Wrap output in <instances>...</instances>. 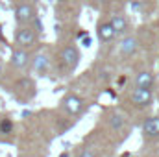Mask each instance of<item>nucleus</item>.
Listing matches in <instances>:
<instances>
[{"instance_id": "nucleus-19", "label": "nucleus", "mask_w": 159, "mask_h": 157, "mask_svg": "<svg viewBox=\"0 0 159 157\" xmlns=\"http://www.w3.org/2000/svg\"><path fill=\"white\" fill-rule=\"evenodd\" d=\"M59 157H69V154H67V152H63V154H61Z\"/></svg>"}, {"instance_id": "nucleus-15", "label": "nucleus", "mask_w": 159, "mask_h": 157, "mask_svg": "<svg viewBox=\"0 0 159 157\" xmlns=\"http://www.w3.org/2000/svg\"><path fill=\"white\" fill-rule=\"evenodd\" d=\"M0 133L11 135L13 133V120L11 118H0Z\"/></svg>"}, {"instance_id": "nucleus-8", "label": "nucleus", "mask_w": 159, "mask_h": 157, "mask_svg": "<svg viewBox=\"0 0 159 157\" xmlns=\"http://www.w3.org/2000/svg\"><path fill=\"white\" fill-rule=\"evenodd\" d=\"M109 22H111L113 32H115L117 37H119V35H126L128 30H129V22H128L126 15H122V13H113L111 19H109Z\"/></svg>"}, {"instance_id": "nucleus-13", "label": "nucleus", "mask_w": 159, "mask_h": 157, "mask_svg": "<svg viewBox=\"0 0 159 157\" xmlns=\"http://www.w3.org/2000/svg\"><path fill=\"white\" fill-rule=\"evenodd\" d=\"M154 81H156V78H154L152 72L143 70V72H139L135 76V87H139V89H152Z\"/></svg>"}, {"instance_id": "nucleus-3", "label": "nucleus", "mask_w": 159, "mask_h": 157, "mask_svg": "<svg viewBox=\"0 0 159 157\" xmlns=\"http://www.w3.org/2000/svg\"><path fill=\"white\" fill-rule=\"evenodd\" d=\"M80 59H81V54L74 44H69V46H63L61 52H59V63L61 67L67 70V72H74L76 67L80 65Z\"/></svg>"}, {"instance_id": "nucleus-18", "label": "nucleus", "mask_w": 159, "mask_h": 157, "mask_svg": "<svg viewBox=\"0 0 159 157\" xmlns=\"http://www.w3.org/2000/svg\"><path fill=\"white\" fill-rule=\"evenodd\" d=\"M96 2H98V4H107L109 0H96Z\"/></svg>"}, {"instance_id": "nucleus-12", "label": "nucleus", "mask_w": 159, "mask_h": 157, "mask_svg": "<svg viewBox=\"0 0 159 157\" xmlns=\"http://www.w3.org/2000/svg\"><path fill=\"white\" fill-rule=\"evenodd\" d=\"M15 89H17V92H24V100H30L34 94H35V83L32 81L30 78H22V79H19L17 81V85H15Z\"/></svg>"}, {"instance_id": "nucleus-4", "label": "nucleus", "mask_w": 159, "mask_h": 157, "mask_svg": "<svg viewBox=\"0 0 159 157\" xmlns=\"http://www.w3.org/2000/svg\"><path fill=\"white\" fill-rule=\"evenodd\" d=\"M129 102L135 107H148L154 102V92H152V89H139V87H135L129 92Z\"/></svg>"}, {"instance_id": "nucleus-2", "label": "nucleus", "mask_w": 159, "mask_h": 157, "mask_svg": "<svg viewBox=\"0 0 159 157\" xmlns=\"http://www.w3.org/2000/svg\"><path fill=\"white\" fill-rule=\"evenodd\" d=\"M13 39H15L17 48L28 50V48H32V46L37 44L39 34H37V30H35L34 26H17V30H15V34H13Z\"/></svg>"}, {"instance_id": "nucleus-5", "label": "nucleus", "mask_w": 159, "mask_h": 157, "mask_svg": "<svg viewBox=\"0 0 159 157\" xmlns=\"http://www.w3.org/2000/svg\"><path fill=\"white\" fill-rule=\"evenodd\" d=\"M61 105H63V109H65L70 117H78L80 113L83 111V107H85V102L80 98L78 94L69 92V94L61 100Z\"/></svg>"}, {"instance_id": "nucleus-7", "label": "nucleus", "mask_w": 159, "mask_h": 157, "mask_svg": "<svg viewBox=\"0 0 159 157\" xmlns=\"http://www.w3.org/2000/svg\"><path fill=\"white\" fill-rule=\"evenodd\" d=\"M32 69L39 74V76H46L48 74V70H50V59H48V56L44 54V52H39V54H35L34 57H32Z\"/></svg>"}, {"instance_id": "nucleus-1", "label": "nucleus", "mask_w": 159, "mask_h": 157, "mask_svg": "<svg viewBox=\"0 0 159 157\" xmlns=\"http://www.w3.org/2000/svg\"><path fill=\"white\" fill-rule=\"evenodd\" d=\"M13 17L17 26H30L37 19V7L34 2H17L13 7Z\"/></svg>"}, {"instance_id": "nucleus-10", "label": "nucleus", "mask_w": 159, "mask_h": 157, "mask_svg": "<svg viewBox=\"0 0 159 157\" xmlns=\"http://www.w3.org/2000/svg\"><path fill=\"white\" fill-rule=\"evenodd\" d=\"M96 35L100 43H109V41L115 39V32H113V26L109 20H98L96 24Z\"/></svg>"}, {"instance_id": "nucleus-6", "label": "nucleus", "mask_w": 159, "mask_h": 157, "mask_svg": "<svg viewBox=\"0 0 159 157\" xmlns=\"http://www.w3.org/2000/svg\"><path fill=\"white\" fill-rule=\"evenodd\" d=\"M9 63H11V67L13 69H17V70H24V69H28V65L32 63V56H30V52L28 50H24V48H13L11 50V59H9Z\"/></svg>"}, {"instance_id": "nucleus-21", "label": "nucleus", "mask_w": 159, "mask_h": 157, "mask_svg": "<svg viewBox=\"0 0 159 157\" xmlns=\"http://www.w3.org/2000/svg\"><path fill=\"white\" fill-rule=\"evenodd\" d=\"M17 2H34V0H17Z\"/></svg>"}, {"instance_id": "nucleus-20", "label": "nucleus", "mask_w": 159, "mask_h": 157, "mask_svg": "<svg viewBox=\"0 0 159 157\" xmlns=\"http://www.w3.org/2000/svg\"><path fill=\"white\" fill-rule=\"evenodd\" d=\"M2 72H4V67H2V63H0V76H2Z\"/></svg>"}, {"instance_id": "nucleus-11", "label": "nucleus", "mask_w": 159, "mask_h": 157, "mask_svg": "<svg viewBox=\"0 0 159 157\" xmlns=\"http://www.w3.org/2000/svg\"><path fill=\"white\" fill-rule=\"evenodd\" d=\"M143 133L148 139L159 137V117H150L143 122Z\"/></svg>"}, {"instance_id": "nucleus-17", "label": "nucleus", "mask_w": 159, "mask_h": 157, "mask_svg": "<svg viewBox=\"0 0 159 157\" xmlns=\"http://www.w3.org/2000/svg\"><path fill=\"white\" fill-rule=\"evenodd\" d=\"M78 157H94V154H93V152H89V150H83V152H80Z\"/></svg>"}, {"instance_id": "nucleus-22", "label": "nucleus", "mask_w": 159, "mask_h": 157, "mask_svg": "<svg viewBox=\"0 0 159 157\" xmlns=\"http://www.w3.org/2000/svg\"><path fill=\"white\" fill-rule=\"evenodd\" d=\"M131 2H137V0H131Z\"/></svg>"}, {"instance_id": "nucleus-16", "label": "nucleus", "mask_w": 159, "mask_h": 157, "mask_svg": "<svg viewBox=\"0 0 159 157\" xmlns=\"http://www.w3.org/2000/svg\"><path fill=\"white\" fill-rule=\"evenodd\" d=\"M80 37H81V44H83V46H87V48L91 46V37H89V35H85V34L81 32V34H80Z\"/></svg>"}, {"instance_id": "nucleus-14", "label": "nucleus", "mask_w": 159, "mask_h": 157, "mask_svg": "<svg viewBox=\"0 0 159 157\" xmlns=\"http://www.w3.org/2000/svg\"><path fill=\"white\" fill-rule=\"evenodd\" d=\"M107 120H109V126H111V128H113L115 131H122V129H124V126H126L124 118L120 117L119 113H111Z\"/></svg>"}, {"instance_id": "nucleus-9", "label": "nucleus", "mask_w": 159, "mask_h": 157, "mask_svg": "<svg viewBox=\"0 0 159 157\" xmlns=\"http://www.w3.org/2000/svg\"><path fill=\"white\" fill-rule=\"evenodd\" d=\"M137 50H139V43H137V39H135L133 35H124V37H122V41H120V44H119V52L124 57L135 56Z\"/></svg>"}]
</instances>
